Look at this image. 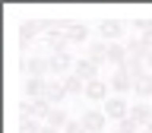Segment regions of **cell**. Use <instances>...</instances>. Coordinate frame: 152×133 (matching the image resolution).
<instances>
[{"mask_svg": "<svg viewBox=\"0 0 152 133\" xmlns=\"http://www.w3.org/2000/svg\"><path fill=\"white\" fill-rule=\"evenodd\" d=\"M133 28H136V32H140V35H146V32H149L152 28V16L146 19V16H140V19H133Z\"/></svg>", "mask_w": 152, "mask_h": 133, "instance_id": "d4e9b609", "label": "cell"}, {"mask_svg": "<svg viewBox=\"0 0 152 133\" xmlns=\"http://www.w3.org/2000/svg\"><path fill=\"white\" fill-rule=\"evenodd\" d=\"M133 95L140 98V102H146V98H152V73H142L133 79Z\"/></svg>", "mask_w": 152, "mask_h": 133, "instance_id": "5bb4252c", "label": "cell"}, {"mask_svg": "<svg viewBox=\"0 0 152 133\" xmlns=\"http://www.w3.org/2000/svg\"><path fill=\"white\" fill-rule=\"evenodd\" d=\"M51 108H54V104L48 102V98H35V117H38V121H48Z\"/></svg>", "mask_w": 152, "mask_h": 133, "instance_id": "7402d4cb", "label": "cell"}, {"mask_svg": "<svg viewBox=\"0 0 152 133\" xmlns=\"http://www.w3.org/2000/svg\"><path fill=\"white\" fill-rule=\"evenodd\" d=\"M130 117L140 124V127H149V124H152V104H149V102H136V104H130Z\"/></svg>", "mask_w": 152, "mask_h": 133, "instance_id": "4fadbf2b", "label": "cell"}, {"mask_svg": "<svg viewBox=\"0 0 152 133\" xmlns=\"http://www.w3.org/2000/svg\"><path fill=\"white\" fill-rule=\"evenodd\" d=\"M19 114H22V117H35V98H22V102H19Z\"/></svg>", "mask_w": 152, "mask_h": 133, "instance_id": "603a6c76", "label": "cell"}, {"mask_svg": "<svg viewBox=\"0 0 152 133\" xmlns=\"http://www.w3.org/2000/svg\"><path fill=\"white\" fill-rule=\"evenodd\" d=\"M26 73L38 76V79H48V73H51V57H32V60H26Z\"/></svg>", "mask_w": 152, "mask_h": 133, "instance_id": "ba28073f", "label": "cell"}, {"mask_svg": "<svg viewBox=\"0 0 152 133\" xmlns=\"http://www.w3.org/2000/svg\"><path fill=\"white\" fill-rule=\"evenodd\" d=\"M73 66H76V60L66 54V51H64V54H51V73H57L60 79H64V76H70L66 70H73Z\"/></svg>", "mask_w": 152, "mask_h": 133, "instance_id": "30bf717a", "label": "cell"}, {"mask_svg": "<svg viewBox=\"0 0 152 133\" xmlns=\"http://www.w3.org/2000/svg\"><path fill=\"white\" fill-rule=\"evenodd\" d=\"M140 41H142V48H146V51H152V28L146 32V35H140Z\"/></svg>", "mask_w": 152, "mask_h": 133, "instance_id": "4316f807", "label": "cell"}, {"mask_svg": "<svg viewBox=\"0 0 152 133\" xmlns=\"http://www.w3.org/2000/svg\"><path fill=\"white\" fill-rule=\"evenodd\" d=\"M108 48H111V41L95 38V41H89V48H86V57H89V60H95V64L102 66V64H108Z\"/></svg>", "mask_w": 152, "mask_h": 133, "instance_id": "5b68a950", "label": "cell"}, {"mask_svg": "<svg viewBox=\"0 0 152 133\" xmlns=\"http://www.w3.org/2000/svg\"><path fill=\"white\" fill-rule=\"evenodd\" d=\"M79 121H83L86 133H102V130H104V124H108V114L98 111V108H89L86 114H79Z\"/></svg>", "mask_w": 152, "mask_h": 133, "instance_id": "3957f363", "label": "cell"}, {"mask_svg": "<svg viewBox=\"0 0 152 133\" xmlns=\"http://www.w3.org/2000/svg\"><path fill=\"white\" fill-rule=\"evenodd\" d=\"M64 133H86V127H83V121H73V117H70V124L64 127Z\"/></svg>", "mask_w": 152, "mask_h": 133, "instance_id": "484cf974", "label": "cell"}, {"mask_svg": "<svg viewBox=\"0 0 152 133\" xmlns=\"http://www.w3.org/2000/svg\"><path fill=\"white\" fill-rule=\"evenodd\" d=\"M66 41H73V45H89V28L83 26V22H70V28H66Z\"/></svg>", "mask_w": 152, "mask_h": 133, "instance_id": "2e32d148", "label": "cell"}, {"mask_svg": "<svg viewBox=\"0 0 152 133\" xmlns=\"http://www.w3.org/2000/svg\"><path fill=\"white\" fill-rule=\"evenodd\" d=\"M127 45L124 41H111V48H108V64L114 66V70H121V66H127Z\"/></svg>", "mask_w": 152, "mask_h": 133, "instance_id": "9c48e42d", "label": "cell"}, {"mask_svg": "<svg viewBox=\"0 0 152 133\" xmlns=\"http://www.w3.org/2000/svg\"><path fill=\"white\" fill-rule=\"evenodd\" d=\"M26 98H45L48 95V79H38V76H28L26 86H22Z\"/></svg>", "mask_w": 152, "mask_h": 133, "instance_id": "7c38bea8", "label": "cell"}, {"mask_svg": "<svg viewBox=\"0 0 152 133\" xmlns=\"http://www.w3.org/2000/svg\"><path fill=\"white\" fill-rule=\"evenodd\" d=\"M45 45H48V51H51V54H64L70 41H66V35H48Z\"/></svg>", "mask_w": 152, "mask_h": 133, "instance_id": "d6986e66", "label": "cell"}, {"mask_svg": "<svg viewBox=\"0 0 152 133\" xmlns=\"http://www.w3.org/2000/svg\"><path fill=\"white\" fill-rule=\"evenodd\" d=\"M86 98L89 102H108L111 98V86L104 79H92V83H86Z\"/></svg>", "mask_w": 152, "mask_h": 133, "instance_id": "8992f818", "label": "cell"}, {"mask_svg": "<svg viewBox=\"0 0 152 133\" xmlns=\"http://www.w3.org/2000/svg\"><path fill=\"white\" fill-rule=\"evenodd\" d=\"M146 130H149V133H152V124H149V127H146Z\"/></svg>", "mask_w": 152, "mask_h": 133, "instance_id": "f546056e", "label": "cell"}, {"mask_svg": "<svg viewBox=\"0 0 152 133\" xmlns=\"http://www.w3.org/2000/svg\"><path fill=\"white\" fill-rule=\"evenodd\" d=\"M64 89H66V95H86V83H83L76 73L64 76Z\"/></svg>", "mask_w": 152, "mask_h": 133, "instance_id": "ac0fdd59", "label": "cell"}, {"mask_svg": "<svg viewBox=\"0 0 152 133\" xmlns=\"http://www.w3.org/2000/svg\"><path fill=\"white\" fill-rule=\"evenodd\" d=\"M48 127H54V130H64L66 124H70V114L64 111V108H51V114H48Z\"/></svg>", "mask_w": 152, "mask_h": 133, "instance_id": "e0dca14e", "label": "cell"}, {"mask_svg": "<svg viewBox=\"0 0 152 133\" xmlns=\"http://www.w3.org/2000/svg\"><path fill=\"white\" fill-rule=\"evenodd\" d=\"M98 38H104V41H121V38H124V22H121V19H102Z\"/></svg>", "mask_w": 152, "mask_h": 133, "instance_id": "277c9868", "label": "cell"}, {"mask_svg": "<svg viewBox=\"0 0 152 133\" xmlns=\"http://www.w3.org/2000/svg\"><path fill=\"white\" fill-rule=\"evenodd\" d=\"M45 124L35 121V117H19V133H41Z\"/></svg>", "mask_w": 152, "mask_h": 133, "instance_id": "44dd1931", "label": "cell"}, {"mask_svg": "<svg viewBox=\"0 0 152 133\" xmlns=\"http://www.w3.org/2000/svg\"><path fill=\"white\" fill-rule=\"evenodd\" d=\"M108 86H111L114 95H121V98H124L127 92H133V73L127 70V66H121V70H114V73H111Z\"/></svg>", "mask_w": 152, "mask_h": 133, "instance_id": "6da1fadb", "label": "cell"}, {"mask_svg": "<svg viewBox=\"0 0 152 133\" xmlns=\"http://www.w3.org/2000/svg\"><path fill=\"white\" fill-rule=\"evenodd\" d=\"M117 130H121V133H140L142 127H140L136 121H133V117H124V121L117 124Z\"/></svg>", "mask_w": 152, "mask_h": 133, "instance_id": "cb8c5ba5", "label": "cell"}, {"mask_svg": "<svg viewBox=\"0 0 152 133\" xmlns=\"http://www.w3.org/2000/svg\"><path fill=\"white\" fill-rule=\"evenodd\" d=\"M127 57H130V60H142V64H146V48H142L140 38L127 41Z\"/></svg>", "mask_w": 152, "mask_h": 133, "instance_id": "ffe728a7", "label": "cell"}, {"mask_svg": "<svg viewBox=\"0 0 152 133\" xmlns=\"http://www.w3.org/2000/svg\"><path fill=\"white\" fill-rule=\"evenodd\" d=\"M73 73L83 79V83H92V79H98V64L95 60H89V57H79L73 66Z\"/></svg>", "mask_w": 152, "mask_h": 133, "instance_id": "52a82bcc", "label": "cell"}, {"mask_svg": "<svg viewBox=\"0 0 152 133\" xmlns=\"http://www.w3.org/2000/svg\"><path fill=\"white\" fill-rule=\"evenodd\" d=\"M114 133H121V130H117V127H114Z\"/></svg>", "mask_w": 152, "mask_h": 133, "instance_id": "1f68e13d", "label": "cell"}, {"mask_svg": "<svg viewBox=\"0 0 152 133\" xmlns=\"http://www.w3.org/2000/svg\"><path fill=\"white\" fill-rule=\"evenodd\" d=\"M41 32H45L41 19H26V22L19 26V41H28V45H32V41H35Z\"/></svg>", "mask_w": 152, "mask_h": 133, "instance_id": "8fae6325", "label": "cell"}, {"mask_svg": "<svg viewBox=\"0 0 152 133\" xmlns=\"http://www.w3.org/2000/svg\"><path fill=\"white\" fill-rule=\"evenodd\" d=\"M48 102L54 104V108H60V102L66 98V89H64V79H48Z\"/></svg>", "mask_w": 152, "mask_h": 133, "instance_id": "9a60e30c", "label": "cell"}, {"mask_svg": "<svg viewBox=\"0 0 152 133\" xmlns=\"http://www.w3.org/2000/svg\"><path fill=\"white\" fill-rule=\"evenodd\" d=\"M152 66V51H146V70Z\"/></svg>", "mask_w": 152, "mask_h": 133, "instance_id": "f1b7e54d", "label": "cell"}, {"mask_svg": "<svg viewBox=\"0 0 152 133\" xmlns=\"http://www.w3.org/2000/svg\"><path fill=\"white\" fill-rule=\"evenodd\" d=\"M102 111L108 114V121H117V124H121L124 117H130V104H127V98H121V95H111V98L104 102Z\"/></svg>", "mask_w": 152, "mask_h": 133, "instance_id": "7a4b0ae2", "label": "cell"}, {"mask_svg": "<svg viewBox=\"0 0 152 133\" xmlns=\"http://www.w3.org/2000/svg\"><path fill=\"white\" fill-rule=\"evenodd\" d=\"M140 133H149V130H146V127H142V130H140Z\"/></svg>", "mask_w": 152, "mask_h": 133, "instance_id": "4dcf8cb0", "label": "cell"}, {"mask_svg": "<svg viewBox=\"0 0 152 133\" xmlns=\"http://www.w3.org/2000/svg\"><path fill=\"white\" fill-rule=\"evenodd\" d=\"M41 133H64V130H54V127H48V124H45V127H41Z\"/></svg>", "mask_w": 152, "mask_h": 133, "instance_id": "83f0119b", "label": "cell"}]
</instances>
